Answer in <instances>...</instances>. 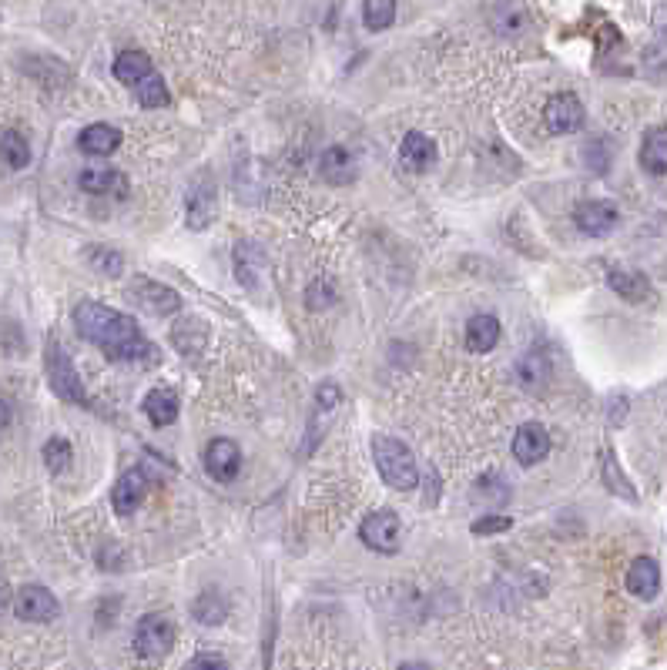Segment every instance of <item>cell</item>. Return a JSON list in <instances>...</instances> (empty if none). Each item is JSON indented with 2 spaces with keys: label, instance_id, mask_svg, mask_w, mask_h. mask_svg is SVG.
<instances>
[{
  "label": "cell",
  "instance_id": "26",
  "mask_svg": "<svg viewBox=\"0 0 667 670\" xmlns=\"http://www.w3.org/2000/svg\"><path fill=\"white\" fill-rule=\"evenodd\" d=\"M192 614H195L198 624H205V627H218V624H222V620L228 617V603H225L222 593L205 590V593H198V600L192 603Z\"/></svg>",
  "mask_w": 667,
  "mask_h": 670
},
{
  "label": "cell",
  "instance_id": "25",
  "mask_svg": "<svg viewBox=\"0 0 667 670\" xmlns=\"http://www.w3.org/2000/svg\"><path fill=\"white\" fill-rule=\"evenodd\" d=\"M322 175L332 185H349L352 178H356V165H352V155L346 148H329L326 155H322Z\"/></svg>",
  "mask_w": 667,
  "mask_h": 670
},
{
  "label": "cell",
  "instance_id": "12",
  "mask_svg": "<svg viewBox=\"0 0 667 670\" xmlns=\"http://www.w3.org/2000/svg\"><path fill=\"white\" fill-rule=\"evenodd\" d=\"M145 493H148V473L145 469H128V473H121V480L114 483V490H111L114 513H121V516L135 513L141 506V500H145Z\"/></svg>",
  "mask_w": 667,
  "mask_h": 670
},
{
  "label": "cell",
  "instance_id": "7",
  "mask_svg": "<svg viewBox=\"0 0 667 670\" xmlns=\"http://www.w3.org/2000/svg\"><path fill=\"white\" fill-rule=\"evenodd\" d=\"M14 610L21 620H31V624H47L61 614V603L47 587H37V583H27V587L17 590Z\"/></svg>",
  "mask_w": 667,
  "mask_h": 670
},
{
  "label": "cell",
  "instance_id": "3",
  "mask_svg": "<svg viewBox=\"0 0 667 670\" xmlns=\"http://www.w3.org/2000/svg\"><path fill=\"white\" fill-rule=\"evenodd\" d=\"M44 366H47V382H51L54 396L64 402H74V406H91L88 392H84V382L74 369L71 356L64 352V346L57 339H47V352H44Z\"/></svg>",
  "mask_w": 667,
  "mask_h": 670
},
{
  "label": "cell",
  "instance_id": "35",
  "mask_svg": "<svg viewBox=\"0 0 667 670\" xmlns=\"http://www.w3.org/2000/svg\"><path fill=\"white\" fill-rule=\"evenodd\" d=\"M513 526L510 516H480V520H473L470 530L476 536H493V533H507Z\"/></svg>",
  "mask_w": 667,
  "mask_h": 670
},
{
  "label": "cell",
  "instance_id": "11",
  "mask_svg": "<svg viewBox=\"0 0 667 670\" xmlns=\"http://www.w3.org/2000/svg\"><path fill=\"white\" fill-rule=\"evenodd\" d=\"M550 453V433L540 423H523L513 433V459L520 466H537Z\"/></svg>",
  "mask_w": 667,
  "mask_h": 670
},
{
  "label": "cell",
  "instance_id": "13",
  "mask_svg": "<svg viewBox=\"0 0 667 670\" xmlns=\"http://www.w3.org/2000/svg\"><path fill=\"white\" fill-rule=\"evenodd\" d=\"M218 212V195L212 188V178L202 175L188 191V228H195V232H202V228L212 225V218Z\"/></svg>",
  "mask_w": 667,
  "mask_h": 670
},
{
  "label": "cell",
  "instance_id": "31",
  "mask_svg": "<svg viewBox=\"0 0 667 670\" xmlns=\"http://www.w3.org/2000/svg\"><path fill=\"white\" fill-rule=\"evenodd\" d=\"M135 91H138V104H141V108H165V104H168L165 78H158L155 71H151L145 81H138Z\"/></svg>",
  "mask_w": 667,
  "mask_h": 670
},
{
  "label": "cell",
  "instance_id": "17",
  "mask_svg": "<svg viewBox=\"0 0 667 670\" xmlns=\"http://www.w3.org/2000/svg\"><path fill=\"white\" fill-rule=\"evenodd\" d=\"M78 185H81V191H88V195H125L128 178L111 168H88V171H81Z\"/></svg>",
  "mask_w": 667,
  "mask_h": 670
},
{
  "label": "cell",
  "instance_id": "15",
  "mask_svg": "<svg viewBox=\"0 0 667 670\" xmlns=\"http://www.w3.org/2000/svg\"><path fill=\"white\" fill-rule=\"evenodd\" d=\"M436 158V148H433V138H426L423 131H409L403 138V145H399V161H403L406 171H426L433 165Z\"/></svg>",
  "mask_w": 667,
  "mask_h": 670
},
{
  "label": "cell",
  "instance_id": "33",
  "mask_svg": "<svg viewBox=\"0 0 667 670\" xmlns=\"http://www.w3.org/2000/svg\"><path fill=\"white\" fill-rule=\"evenodd\" d=\"M88 262H91V268L94 272H101V275H121L125 272V258H121L118 252H111V248H104V245H94L91 252H88Z\"/></svg>",
  "mask_w": 667,
  "mask_h": 670
},
{
  "label": "cell",
  "instance_id": "29",
  "mask_svg": "<svg viewBox=\"0 0 667 670\" xmlns=\"http://www.w3.org/2000/svg\"><path fill=\"white\" fill-rule=\"evenodd\" d=\"M0 158H4V165H11V168H24L27 161H31V145H27V138L21 131L0 134Z\"/></svg>",
  "mask_w": 667,
  "mask_h": 670
},
{
  "label": "cell",
  "instance_id": "9",
  "mask_svg": "<svg viewBox=\"0 0 667 670\" xmlns=\"http://www.w3.org/2000/svg\"><path fill=\"white\" fill-rule=\"evenodd\" d=\"M205 469L215 483H232L242 469V449L232 439H212L205 446Z\"/></svg>",
  "mask_w": 667,
  "mask_h": 670
},
{
  "label": "cell",
  "instance_id": "37",
  "mask_svg": "<svg viewBox=\"0 0 667 670\" xmlns=\"http://www.w3.org/2000/svg\"><path fill=\"white\" fill-rule=\"evenodd\" d=\"M654 27H657V31H661V37L667 41V0H664L661 7H657V14H654Z\"/></svg>",
  "mask_w": 667,
  "mask_h": 670
},
{
  "label": "cell",
  "instance_id": "2",
  "mask_svg": "<svg viewBox=\"0 0 667 670\" xmlns=\"http://www.w3.org/2000/svg\"><path fill=\"white\" fill-rule=\"evenodd\" d=\"M373 456H376V469L379 476L386 480V486H393L399 493H409L419 486V469L413 453L399 443L393 436H376L373 439Z\"/></svg>",
  "mask_w": 667,
  "mask_h": 670
},
{
  "label": "cell",
  "instance_id": "20",
  "mask_svg": "<svg viewBox=\"0 0 667 670\" xmlns=\"http://www.w3.org/2000/svg\"><path fill=\"white\" fill-rule=\"evenodd\" d=\"M141 409H145V416L151 419V426L165 429L178 419V396L175 392H168V389H151Z\"/></svg>",
  "mask_w": 667,
  "mask_h": 670
},
{
  "label": "cell",
  "instance_id": "16",
  "mask_svg": "<svg viewBox=\"0 0 667 670\" xmlns=\"http://www.w3.org/2000/svg\"><path fill=\"white\" fill-rule=\"evenodd\" d=\"M118 145H121V131L111 128V124H88V128L78 134V148L84 155H94V158L111 155Z\"/></svg>",
  "mask_w": 667,
  "mask_h": 670
},
{
  "label": "cell",
  "instance_id": "28",
  "mask_svg": "<svg viewBox=\"0 0 667 670\" xmlns=\"http://www.w3.org/2000/svg\"><path fill=\"white\" fill-rule=\"evenodd\" d=\"M235 268H238V282L255 289V285H259V275H262V252L252 242H238Z\"/></svg>",
  "mask_w": 667,
  "mask_h": 670
},
{
  "label": "cell",
  "instance_id": "18",
  "mask_svg": "<svg viewBox=\"0 0 667 670\" xmlns=\"http://www.w3.org/2000/svg\"><path fill=\"white\" fill-rule=\"evenodd\" d=\"M500 342V322L493 315H473L466 325V349L470 352H493Z\"/></svg>",
  "mask_w": 667,
  "mask_h": 670
},
{
  "label": "cell",
  "instance_id": "39",
  "mask_svg": "<svg viewBox=\"0 0 667 670\" xmlns=\"http://www.w3.org/2000/svg\"><path fill=\"white\" fill-rule=\"evenodd\" d=\"M7 423H11V406L0 399V426H7Z\"/></svg>",
  "mask_w": 667,
  "mask_h": 670
},
{
  "label": "cell",
  "instance_id": "5",
  "mask_svg": "<svg viewBox=\"0 0 667 670\" xmlns=\"http://www.w3.org/2000/svg\"><path fill=\"white\" fill-rule=\"evenodd\" d=\"M359 540L376 553H396L399 550V516L393 510L369 513L359 526Z\"/></svg>",
  "mask_w": 667,
  "mask_h": 670
},
{
  "label": "cell",
  "instance_id": "1",
  "mask_svg": "<svg viewBox=\"0 0 667 670\" xmlns=\"http://www.w3.org/2000/svg\"><path fill=\"white\" fill-rule=\"evenodd\" d=\"M74 325H78L81 339L98 346L104 356L114 362H145L155 359V346L141 335L138 322L131 315L108 309L101 302L84 299L74 305Z\"/></svg>",
  "mask_w": 667,
  "mask_h": 670
},
{
  "label": "cell",
  "instance_id": "10",
  "mask_svg": "<svg viewBox=\"0 0 667 670\" xmlns=\"http://www.w3.org/2000/svg\"><path fill=\"white\" fill-rule=\"evenodd\" d=\"M131 302H138L141 309L151 315H175L181 309V295L175 289H168V285L151 282V279H138L131 285Z\"/></svg>",
  "mask_w": 667,
  "mask_h": 670
},
{
  "label": "cell",
  "instance_id": "38",
  "mask_svg": "<svg viewBox=\"0 0 667 670\" xmlns=\"http://www.w3.org/2000/svg\"><path fill=\"white\" fill-rule=\"evenodd\" d=\"M7 603H11V587H7V583L0 580V614L7 610Z\"/></svg>",
  "mask_w": 667,
  "mask_h": 670
},
{
  "label": "cell",
  "instance_id": "21",
  "mask_svg": "<svg viewBox=\"0 0 667 670\" xmlns=\"http://www.w3.org/2000/svg\"><path fill=\"white\" fill-rule=\"evenodd\" d=\"M151 71H155V67H151V57L141 51H121L114 57V78L121 84H128V88H135L138 81H145Z\"/></svg>",
  "mask_w": 667,
  "mask_h": 670
},
{
  "label": "cell",
  "instance_id": "22",
  "mask_svg": "<svg viewBox=\"0 0 667 670\" xmlns=\"http://www.w3.org/2000/svg\"><path fill=\"white\" fill-rule=\"evenodd\" d=\"M641 165L651 175H667V128H651L644 134Z\"/></svg>",
  "mask_w": 667,
  "mask_h": 670
},
{
  "label": "cell",
  "instance_id": "27",
  "mask_svg": "<svg viewBox=\"0 0 667 670\" xmlns=\"http://www.w3.org/2000/svg\"><path fill=\"white\" fill-rule=\"evenodd\" d=\"M510 500V486L500 480L497 473L490 476H480L473 486V503L476 506H487V510H493V506H507Z\"/></svg>",
  "mask_w": 667,
  "mask_h": 670
},
{
  "label": "cell",
  "instance_id": "32",
  "mask_svg": "<svg viewBox=\"0 0 667 670\" xmlns=\"http://www.w3.org/2000/svg\"><path fill=\"white\" fill-rule=\"evenodd\" d=\"M71 459H74L71 443L64 436H51L44 443V466L51 469V473H64V469L71 466Z\"/></svg>",
  "mask_w": 667,
  "mask_h": 670
},
{
  "label": "cell",
  "instance_id": "19",
  "mask_svg": "<svg viewBox=\"0 0 667 670\" xmlns=\"http://www.w3.org/2000/svg\"><path fill=\"white\" fill-rule=\"evenodd\" d=\"M607 282H611V289L621 295L627 302H644L651 299V282H647V275L641 272H627V268H611L607 272Z\"/></svg>",
  "mask_w": 667,
  "mask_h": 670
},
{
  "label": "cell",
  "instance_id": "30",
  "mask_svg": "<svg viewBox=\"0 0 667 670\" xmlns=\"http://www.w3.org/2000/svg\"><path fill=\"white\" fill-rule=\"evenodd\" d=\"M362 21L369 31H386L396 21V0H366L362 4Z\"/></svg>",
  "mask_w": 667,
  "mask_h": 670
},
{
  "label": "cell",
  "instance_id": "23",
  "mask_svg": "<svg viewBox=\"0 0 667 670\" xmlns=\"http://www.w3.org/2000/svg\"><path fill=\"white\" fill-rule=\"evenodd\" d=\"M517 376H520V386L523 389L540 392L543 386H547V379H550V362H547V356H543V352H537V349H530L527 356L517 362Z\"/></svg>",
  "mask_w": 667,
  "mask_h": 670
},
{
  "label": "cell",
  "instance_id": "24",
  "mask_svg": "<svg viewBox=\"0 0 667 670\" xmlns=\"http://www.w3.org/2000/svg\"><path fill=\"white\" fill-rule=\"evenodd\" d=\"M600 476H604V486L611 490L614 496H621V500H631L637 503V490L631 486V480L624 476V469L617 466V459L611 449H604V456H600Z\"/></svg>",
  "mask_w": 667,
  "mask_h": 670
},
{
  "label": "cell",
  "instance_id": "6",
  "mask_svg": "<svg viewBox=\"0 0 667 670\" xmlns=\"http://www.w3.org/2000/svg\"><path fill=\"white\" fill-rule=\"evenodd\" d=\"M543 121H547L550 134H574L584 128V104L577 101V94L560 91L543 108Z\"/></svg>",
  "mask_w": 667,
  "mask_h": 670
},
{
  "label": "cell",
  "instance_id": "4",
  "mask_svg": "<svg viewBox=\"0 0 667 670\" xmlns=\"http://www.w3.org/2000/svg\"><path fill=\"white\" fill-rule=\"evenodd\" d=\"M171 647H175V624H171L168 617L148 614V617L138 620V627H135V650H138L141 657H148V660L165 657Z\"/></svg>",
  "mask_w": 667,
  "mask_h": 670
},
{
  "label": "cell",
  "instance_id": "14",
  "mask_svg": "<svg viewBox=\"0 0 667 670\" xmlns=\"http://www.w3.org/2000/svg\"><path fill=\"white\" fill-rule=\"evenodd\" d=\"M627 590L637 600H654L657 590H661V567L651 557H637L627 570Z\"/></svg>",
  "mask_w": 667,
  "mask_h": 670
},
{
  "label": "cell",
  "instance_id": "34",
  "mask_svg": "<svg viewBox=\"0 0 667 670\" xmlns=\"http://www.w3.org/2000/svg\"><path fill=\"white\" fill-rule=\"evenodd\" d=\"M336 299H339L336 285L326 282V279H316L306 289V305H309V309H316V312L329 309V305H336Z\"/></svg>",
  "mask_w": 667,
  "mask_h": 670
},
{
  "label": "cell",
  "instance_id": "36",
  "mask_svg": "<svg viewBox=\"0 0 667 670\" xmlns=\"http://www.w3.org/2000/svg\"><path fill=\"white\" fill-rule=\"evenodd\" d=\"M188 667H212V670H222V667H228L222 657H215V654H198V657H192L188 660Z\"/></svg>",
  "mask_w": 667,
  "mask_h": 670
},
{
  "label": "cell",
  "instance_id": "8",
  "mask_svg": "<svg viewBox=\"0 0 667 670\" xmlns=\"http://www.w3.org/2000/svg\"><path fill=\"white\" fill-rule=\"evenodd\" d=\"M574 222L584 235L604 238L621 222V212H617V205H611V201H580L574 208Z\"/></svg>",
  "mask_w": 667,
  "mask_h": 670
}]
</instances>
